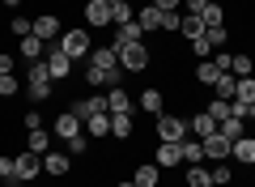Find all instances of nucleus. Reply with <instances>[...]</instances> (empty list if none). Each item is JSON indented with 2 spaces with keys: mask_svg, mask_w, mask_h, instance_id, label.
Instances as JSON below:
<instances>
[{
  "mask_svg": "<svg viewBox=\"0 0 255 187\" xmlns=\"http://www.w3.org/2000/svg\"><path fill=\"white\" fill-rule=\"evenodd\" d=\"M26 85H30V98L34 102H43V98H51V72H47V60H34V64H26Z\"/></svg>",
  "mask_w": 255,
  "mask_h": 187,
  "instance_id": "1",
  "label": "nucleus"
},
{
  "mask_svg": "<svg viewBox=\"0 0 255 187\" xmlns=\"http://www.w3.org/2000/svg\"><path fill=\"white\" fill-rule=\"evenodd\" d=\"M115 55H119V68L124 72H145L149 68V47L145 43H124V47H115Z\"/></svg>",
  "mask_w": 255,
  "mask_h": 187,
  "instance_id": "2",
  "label": "nucleus"
},
{
  "mask_svg": "<svg viewBox=\"0 0 255 187\" xmlns=\"http://www.w3.org/2000/svg\"><path fill=\"white\" fill-rule=\"evenodd\" d=\"M60 47H64L68 60H85V55H90V34H85V30H64Z\"/></svg>",
  "mask_w": 255,
  "mask_h": 187,
  "instance_id": "3",
  "label": "nucleus"
},
{
  "mask_svg": "<svg viewBox=\"0 0 255 187\" xmlns=\"http://www.w3.org/2000/svg\"><path fill=\"white\" fill-rule=\"evenodd\" d=\"M183 136H187V119H179V115H157V141H174L179 145Z\"/></svg>",
  "mask_w": 255,
  "mask_h": 187,
  "instance_id": "4",
  "label": "nucleus"
},
{
  "mask_svg": "<svg viewBox=\"0 0 255 187\" xmlns=\"http://www.w3.org/2000/svg\"><path fill=\"white\" fill-rule=\"evenodd\" d=\"M85 81L90 85H102V89H115V85H124V68H85Z\"/></svg>",
  "mask_w": 255,
  "mask_h": 187,
  "instance_id": "5",
  "label": "nucleus"
},
{
  "mask_svg": "<svg viewBox=\"0 0 255 187\" xmlns=\"http://www.w3.org/2000/svg\"><path fill=\"white\" fill-rule=\"evenodd\" d=\"M217 132V119L209 115V111H196V115L187 119V136H196V141H204V136Z\"/></svg>",
  "mask_w": 255,
  "mask_h": 187,
  "instance_id": "6",
  "label": "nucleus"
},
{
  "mask_svg": "<svg viewBox=\"0 0 255 187\" xmlns=\"http://www.w3.org/2000/svg\"><path fill=\"white\" fill-rule=\"evenodd\" d=\"M43 170V153H34V149H26L17 158V183H30V179Z\"/></svg>",
  "mask_w": 255,
  "mask_h": 187,
  "instance_id": "7",
  "label": "nucleus"
},
{
  "mask_svg": "<svg viewBox=\"0 0 255 187\" xmlns=\"http://www.w3.org/2000/svg\"><path fill=\"white\" fill-rule=\"evenodd\" d=\"M204 162H226L230 158V141H226V136H221V132H213V136H204Z\"/></svg>",
  "mask_w": 255,
  "mask_h": 187,
  "instance_id": "8",
  "label": "nucleus"
},
{
  "mask_svg": "<svg viewBox=\"0 0 255 187\" xmlns=\"http://www.w3.org/2000/svg\"><path fill=\"white\" fill-rule=\"evenodd\" d=\"M30 34H38L43 43H55V38L64 34V30H60V17H51V13H43V17H34V30H30Z\"/></svg>",
  "mask_w": 255,
  "mask_h": 187,
  "instance_id": "9",
  "label": "nucleus"
},
{
  "mask_svg": "<svg viewBox=\"0 0 255 187\" xmlns=\"http://www.w3.org/2000/svg\"><path fill=\"white\" fill-rule=\"evenodd\" d=\"M47 55V43L38 34H26L21 38V47H17V60H26V64H34V60H43Z\"/></svg>",
  "mask_w": 255,
  "mask_h": 187,
  "instance_id": "10",
  "label": "nucleus"
},
{
  "mask_svg": "<svg viewBox=\"0 0 255 187\" xmlns=\"http://www.w3.org/2000/svg\"><path fill=\"white\" fill-rule=\"evenodd\" d=\"M68 166H73V153H60V149L43 153V170L47 175H68Z\"/></svg>",
  "mask_w": 255,
  "mask_h": 187,
  "instance_id": "11",
  "label": "nucleus"
},
{
  "mask_svg": "<svg viewBox=\"0 0 255 187\" xmlns=\"http://www.w3.org/2000/svg\"><path fill=\"white\" fill-rule=\"evenodd\" d=\"M230 158L243 162V166H255V136H238V141L230 145Z\"/></svg>",
  "mask_w": 255,
  "mask_h": 187,
  "instance_id": "12",
  "label": "nucleus"
},
{
  "mask_svg": "<svg viewBox=\"0 0 255 187\" xmlns=\"http://www.w3.org/2000/svg\"><path fill=\"white\" fill-rule=\"evenodd\" d=\"M85 21H90L94 30L111 26V4H107V0H90V4H85Z\"/></svg>",
  "mask_w": 255,
  "mask_h": 187,
  "instance_id": "13",
  "label": "nucleus"
},
{
  "mask_svg": "<svg viewBox=\"0 0 255 187\" xmlns=\"http://www.w3.org/2000/svg\"><path fill=\"white\" fill-rule=\"evenodd\" d=\"M124 111H132V98L124 94V85L107 89V115H124Z\"/></svg>",
  "mask_w": 255,
  "mask_h": 187,
  "instance_id": "14",
  "label": "nucleus"
},
{
  "mask_svg": "<svg viewBox=\"0 0 255 187\" xmlns=\"http://www.w3.org/2000/svg\"><path fill=\"white\" fill-rule=\"evenodd\" d=\"M81 128H85V124H81V119L73 115V111H64V115L55 119V132H60L64 141H73V136H81Z\"/></svg>",
  "mask_w": 255,
  "mask_h": 187,
  "instance_id": "15",
  "label": "nucleus"
},
{
  "mask_svg": "<svg viewBox=\"0 0 255 187\" xmlns=\"http://www.w3.org/2000/svg\"><path fill=\"white\" fill-rule=\"evenodd\" d=\"M179 153H183V162H191V166H200V162H204V145L196 141V136H183V141H179Z\"/></svg>",
  "mask_w": 255,
  "mask_h": 187,
  "instance_id": "16",
  "label": "nucleus"
},
{
  "mask_svg": "<svg viewBox=\"0 0 255 187\" xmlns=\"http://www.w3.org/2000/svg\"><path fill=\"white\" fill-rule=\"evenodd\" d=\"M140 34H145V30H140V26H136V17H132V21H124V26H115V43H111V47L140 43Z\"/></svg>",
  "mask_w": 255,
  "mask_h": 187,
  "instance_id": "17",
  "label": "nucleus"
},
{
  "mask_svg": "<svg viewBox=\"0 0 255 187\" xmlns=\"http://www.w3.org/2000/svg\"><path fill=\"white\" fill-rule=\"evenodd\" d=\"M90 64L94 68H119V55L115 47H90Z\"/></svg>",
  "mask_w": 255,
  "mask_h": 187,
  "instance_id": "18",
  "label": "nucleus"
},
{
  "mask_svg": "<svg viewBox=\"0 0 255 187\" xmlns=\"http://www.w3.org/2000/svg\"><path fill=\"white\" fill-rule=\"evenodd\" d=\"M85 136H94V141H102V136H111V115H94V119H85V128H81Z\"/></svg>",
  "mask_w": 255,
  "mask_h": 187,
  "instance_id": "19",
  "label": "nucleus"
},
{
  "mask_svg": "<svg viewBox=\"0 0 255 187\" xmlns=\"http://www.w3.org/2000/svg\"><path fill=\"white\" fill-rule=\"evenodd\" d=\"M132 183L136 187H157V162H140L136 175H132Z\"/></svg>",
  "mask_w": 255,
  "mask_h": 187,
  "instance_id": "20",
  "label": "nucleus"
},
{
  "mask_svg": "<svg viewBox=\"0 0 255 187\" xmlns=\"http://www.w3.org/2000/svg\"><path fill=\"white\" fill-rule=\"evenodd\" d=\"M179 162H183V153H179V145H174V141L157 145V166H179Z\"/></svg>",
  "mask_w": 255,
  "mask_h": 187,
  "instance_id": "21",
  "label": "nucleus"
},
{
  "mask_svg": "<svg viewBox=\"0 0 255 187\" xmlns=\"http://www.w3.org/2000/svg\"><path fill=\"white\" fill-rule=\"evenodd\" d=\"M136 26H140V30H162V9H157V4L140 9V13H136Z\"/></svg>",
  "mask_w": 255,
  "mask_h": 187,
  "instance_id": "22",
  "label": "nucleus"
},
{
  "mask_svg": "<svg viewBox=\"0 0 255 187\" xmlns=\"http://www.w3.org/2000/svg\"><path fill=\"white\" fill-rule=\"evenodd\" d=\"M217 132L226 136L230 145H234L238 136H247V124H243V119H234V115H230V119H221V124H217Z\"/></svg>",
  "mask_w": 255,
  "mask_h": 187,
  "instance_id": "23",
  "label": "nucleus"
},
{
  "mask_svg": "<svg viewBox=\"0 0 255 187\" xmlns=\"http://www.w3.org/2000/svg\"><path fill=\"white\" fill-rule=\"evenodd\" d=\"M234 102H243V107H251V102H255V77H238V85H234Z\"/></svg>",
  "mask_w": 255,
  "mask_h": 187,
  "instance_id": "24",
  "label": "nucleus"
},
{
  "mask_svg": "<svg viewBox=\"0 0 255 187\" xmlns=\"http://www.w3.org/2000/svg\"><path fill=\"white\" fill-rule=\"evenodd\" d=\"M111 136H119V141H128V136H132V111L111 115Z\"/></svg>",
  "mask_w": 255,
  "mask_h": 187,
  "instance_id": "25",
  "label": "nucleus"
},
{
  "mask_svg": "<svg viewBox=\"0 0 255 187\" xmlns=\"http://www.w3.org/2000/svg\"><path fill=\"white\" fill-rule=\"evenodd\" d=\"M217 77H221V68H217L213 60H200V64H196V81H200V85L213 89V81H217Z\"/></svg>",
  "mask_w": 255,
  "mask_h": 187,
  "instance_id": "26",
  "label": "nucleus"
},
{
  "mask_svg": "<svg viewBox=\"0 0 255 187\" xmlns=\"http://www.w3.org/2000/svg\"><path fill=\"white\" fill-rule=\"evenodd\" d=\"M234 85H238L234 72H221V77L213 81V94H217V98H234Z\"/></svg>",
  "mask_w": 255,
  "mask_h": 187,
  "instance_id": "27",
  "label": "nucleus"
},
{
  "mask_svg": "<svg viewBox=\"0 0 255 187\" xmlns=\"http://www.w3.org/2000/svg\"><path fill=\"white\" fill-rule=\"evenodd\" d=\"M230 72H234V77H251L255 60H251V55H230Z\"/></svg>",
  "mask_w": 255,
  "mask_h": 187,
  "instance_id": "28",
  "label": "nucleus"
},
{
  "mask_svg": "<svg viewBox=\"0 0 255 187\" xmlns=\"http://www.w3.org/2000/svg\"><path fill=\"white\" fill-rule=\"evenodd\" d=\"M187 187H213V175L204 166H187Z\"/></svg>",
  "mask_w": 255,
  "mask_h": 187,
  "instance_id": "29",
  "label": "nucleus"
},
{
  "mask_svg": "<svg viewBox=\"0 0 255 187\" xmlns=\"http://www.w3.org/2000/svg\"><path fill=\"white\" fill-rule=\"evenodd\" d=\"M136 13H132V4L128 0H119V4H111V26H124V21H132Z\"/></svg>",
  "mask_w": 255,
  "mask_h": 187,
  "instance_id": "30",
  "label": "nucleus"
},
{
  "mask_svg": "<svg viewBox=\"0 0 255 187\" xmlns=\"http://www.w3.org/2000/svg\"><path fill=\"white\" fill-rule=\"evenodd\" d=\"M140 107H145L149 115H162V89H145V94H140Z\"/></svg>",
  "mask_w": 255,
  "mask_h": 187,
  "instance_id": "31",
  "label": "nucleus"
},
{
  "mask_svg": "<svg viewBox=\"0 0 255 187\" xmlns=\"http://www.w3.org/2000/svg\"><path fill=\"white\" fill-rule=\"evenodd\" d=\"M200 21H204V30H209V26H226V13H221V4H217V0H213L209 9L200 13Z\"/></svg>",
  "mask_w": 255,
  "mask_h": 187,
  "instance_id": "32",
  "label": "nucleus"
},
{
  "mask_svg": "<svg viewBox=\"0 0 255 187\" xmlns=\"http://www.w3.org/2000/svg\"><path fill=\"white\" fill-rule=\"evenodd\" d=\"M30 149L47 153V149H51V132H47V128H34V132H30Z\"/></svg>",
  "mask_w": 255,
  "mask_h": 187,
  "instance_id": "33",
  "label": "nucleus"
},
{
  "mask_svg": "<svg viewBox=\"0 0 255 187\" xmlns=\"http://www.w3.org/2000/svg\"><path fill=\"white\" fill-rule=\"evenodd\" d=\"M179 30H183L187 38H200V34H204V21H200V17H191V13H187V17L179 21Z\"/></svg>",
  "mask_w": 255,
  "mask_h": 187,
  "instance_id": "34",
  "label": "nucleus"
},
{
  "mask_svg": "<svg viewBox=\"0 0 255 187\" xmlns=\"http://www.w3.org/2000/svg\"><path fill=\"white\" fill-rule=\"evenodd\" d=\"M230 102H234V98H213V107H209V115L217 119V124H221V119H230Z\"/></svg>",
  "mask_w": 255,
  "mask_h": 187,
  "instance_id": "35",
  "label": "nucleus"
},
{
  "mask_svg": "<svg viewBox=\"0 0 255 187\" xmlns=\"http://www.w3.org/2000/svg\"><path fill=\"white\" fill-rule=\"evenodd\" d=\"M191 51H196V60H213V43H209V38H191Z\"/></svg>",
  "mask_w": 255,
  "mask_h": 187,
  "instance_id": "36",
  "label": "nucleus"
},
{
  "mask_svg": "<svg viewBox=\"0 0 255 187\" xmlns=\"http://www.w3.org/2000/svg\"><path fill=\"white\" fill-rule=\"evenodd\" d=\"M204 38H209V43H213V51H217V47H226V26H209V30H204Z\"/></svg>",
  "mask_w": 255,
  "mask_h": 187,
  "instance_id": "37",
  "label": "nucleus"
},
{
  "mask_svg": "<svg viewBox=\"0 0 255 187\" xmlns=\"http://www.w3.org/2000/svg\"><path fill=\"white\" fill-rule=\"evenodd\" d=\"M0 179L17 183V158H0Z\"/></svg>",
  "mask_w": 255,
  "mask_h": 187,
  "instance_id": "38",
  "label": "nucleus"
},
{
  "mask_svg": "<svg viewBox=\"0 0 255 187\" xmlns=\"http://www.w3.org/2000/svg\"><path fill=\"white\" fill-rule=\"evenodd\" d=\"M85 149H90V136H85V132H81V136H73V141H68V153H73V158H81Z\"/></svg>",
  "mask_w": 255,
  "mask_h": 187,
  "instance_id": "39",
  "label": "nucleus"
},
{
  "mask_svg": "<svg viewBox=\"0 0 255 187\" xmlns=\"http://www.w3.org/2000/svg\"><path fill=\"white\" fill-rule=\"evenodd\" d=\"M9 30H13L17 38H26L30 30H34V21H26V17H13V21H9Z\"/></svg>",
  "mask_w": 255,
  "mask_h": 187,
  "instance_id": "40",
  "label": "nucleus"
},
{
  "mask_svg": "<svg viewBox=\"0 0 255 187\" xmlns=\"http://www.w3.org/2000/svg\"><path fill=\"white\" fill-rule=\"evenodd\" d=\"M209 175H213V183H221V187H230V166H226V162H217V166H213Z\"/></svg>",
  "mask_w": 255,
  "mask_h": 187,
  "instance_id": "41",
  "label": "nucleus"
},
{
  "mask_svg": "<svg viewBox=\"0 0 255 187\" xmlns=\"http://www.w3.org/2000/svg\"><path fill=\"white\" fill-rule=\"evenodd\" d=\"M17 77H0V98H13V94H17Z\"/></svg>",
  "mask_w": 255,
  "mask_h": 187,
  "instance_id": "42",
  "label": "nucleus"
},
{
  "mask_svg": "<svg viewBox=\"0 0 255 187\" xmlns=\"http://www.w3.org/2000/svg\"><path fill=\"white\" fill-rule=\"evenodd\" d=\"M209 4H213V0H183V9H187L191 17H200V13L209 9Z\"/></svg>",
  "mask_w": 255,
  "mask_h": 187,
  "instance_id": "43",
  "label": "nucleus"
},
{
  "mask_svg": "<svg viewBox=\"0 0 255 187\" xmlns=\"http://www.w3.org/2000/svg\"><path fill=\"white\" fill-rule=\"evenodd\" d=\"M17 72V55H0V77H13Z\"/></svg>",
  "mask_w": 255,
  "mask_h": 187,
  "instance_id": "44",
  "label": "nucleus"
},
{
  "mask_svg": "<svg viewBox=\"0 0 255 187\" xmlns=\"http://www.w3.org/2000/svg\"><path fill=\"white\" fill-rule=\"evenodd\" d=\"M34 128H43V115L38 111H26V132H34Z\"/></svg>",
  "mask_w": 255,
  "mask_h": 187,
  "instance_id": "45",
  "label": "nucleus"
},
{
  "mask_svg": "<svg viewBox=\"0 0 255 187\" xmlns=\"http://www.w3.org/2000/svg\"><path fill=\"white\" fill-rule=\"evenodd\" d=\"M179 21H183L179 13H162V30H179Z\"/></svg>",
  "mask_w": 255,
  "mask_h": 187,
  "instance_id": "46",
  "label": "nucleus"
},
{
  "mask_svg": "<svg viewBox=\"0 0 255 187\" xmlns=\"http://www.w3.org/2000/svg\"><path fill=\"white\" fill-rule=\"evenodd\" d=\"M153 4H157L162 13H179V4H183V0H153Z\"/></svg>",
  "mask_w": 255,
  "mask_h": 187,
  "instance_id": "47",
  "label": "nucleus"
},
{
  "mask_svg": "<svg viewBox=\"0 0 255 187\" xmlns=\"http://www.w3.org/2000/svg\"><path fill=\"white\" fill-rule=\"evenodd\" d=\"M115 187H136V183H132V179H124V183H115Z\"/></svg>",
  "mask_w": 255,
  "mask_h": 187,
  "instance_id": "48",
  "label": "nucleus"
},
{
  "mask_svg": "<svg viewBox=\"0 0 255 187\" xmlns=\"http://www.w3.org/2000/svg\"><path fill=\"white\" fill-rule=\"evenodd\" d=\"M247 119H255V102H251V107H247Z\"/></svg>",
  "mask_w": 255,
  "mask_h": 187,
  "instance_id": "49",
  "label": "nucleus"
},
{
  "mask_svg": "<svg viewBox=\"0 0 255 187\" xmlns=\"http://www.w3.org/2000/svg\"><path fill=\"white\" fill-rule=\"evenodd\" d=\"M107 4H119V0H107Z\"/></svg>",
  "mask_w": 255,
  "mask_h": 187,
  "instance_id": "50",
  "label": "nucleus"
},
{
  "mask_svg": "<svg viewBox=\"0 0 255 187\" xmlns=\"http://www.w3.org/2000/svg\"><path fill=\"white\" fill-rule=\"evenodd\" d=\"M9 187H17V183H9Z\"/></svg>",
  "mask_w": 255,
  "mask_h": 187,
  "instance_id": "51",
  "label": "nucleus"
},
{
  "mask_svg": "<svg viewBox=\"0 0 255 187\" xmlns=\"http://www.w3.org/2000/svg\"><path fill=\"white\" fill-rule=\"evenodd\" d=\"M213 187H221V183H213Z\"/></svg>",
  "mask_w": 255,
  "mask_h": 187,
  "instance_id": "52",
  "label": "nucleus"
},
{
  "mask_svg": "<svg viewBox=\"0 0 255 187\" xmlns=\"http://www.w3.org/2000/svg\"><path fill=\"white\" fill-rule=\"evenodd\" d=\"M0 4H4V0H0Z\"/></svg>",
  "mask_w": 255,
  "mask_h": 187,
  "instance_id": "53",
  "label": "nucleus"
}]
</instances>
